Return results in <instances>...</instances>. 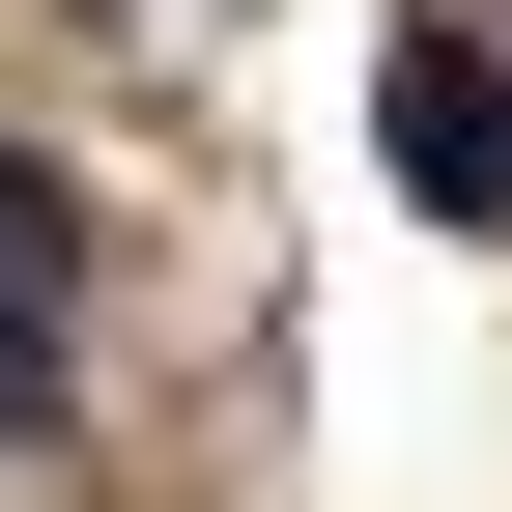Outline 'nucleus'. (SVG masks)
<instances>
[{
	"label": "nucleus",
	"instance_id": "1",
	"mask_svg": "<svg viewBox=\"0 0 512 512\" xmlns=\"http://www.w3.org/2000/svg\"><path fill=\"white\" fill-rule=\"evenodd\" d=\"M57 342H86V228H57V171L0 143V427H57Z\"/></svg>",
	"mask_w": 512,
	"mask_h": 512
},
{
	"label": "nucleus",
	"instance_id": "2",
	"mask_svg": "<svg viewBox=\"0 0 512 512\" xmlns=\"http://www.w3.org/2000/svg\"><path fill=\"white\" fill-rule=\"evenodd\" d=\"M399 200H456V228H512V57H456V29L399 57Z\"/></svg>",
	"mask_w": 512,
	"mask_h": 512
}]
</instances>
